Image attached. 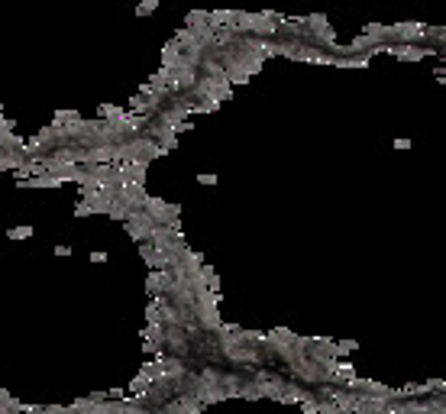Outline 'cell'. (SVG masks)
I'll use <instances>...</instances> for the list:
<instances>
[{"label": "cell", "instance_id": "8992f818", "mask_svg": "<svg viewBox=\"0 0 446 414\" xmlns=\"http://www.w3.org/2000/svg\"><path fill=\"white\" fill-rule=\"evenodd\" d=\"M20 188H62L58 185V178H52V175H36V178H26V181H16Z\"/></svg>", "mask_w": 446, "mask_h": 414}, {"label": "cell", "instance_id": "d6986e66", "mask_svg": "<svg viewBox=\"0 0 446 414\" xmlns=\"http://www.w3.org/2000/svg\"><path fill=\"white\" fill-rule=\"evenodd\" d=\"M394 149H411V139H394Z\"/></svg>", "mask_w": 446, "mask_h": 414}, {"label": "cell", "instance_id": "7c38bea8", "mask_svg": "<svg viewBox=\"0 0 446 414\" xmlns=\"http://www.w3.org/2000/svg\"><path fill=\"white\" fill-rule=\"evenodd\" d=\"M356 340H336V356H346V353H353L356 350Z\"/></svg>", "mask_w": 446, "mask_h": 414}, {"label": "cell", "instance_id": "e0dca14e", "mask_svg": "<svg viewBox=\"0 0 446 414\" xmlns=\"http://www.w3.org/2000/svg\"><path fill=\"white\" fill-rule=\"evenodd\" d=\"M91 262H94V266H100V262H107V252H104V249L91 252Z\"/></svg>", "mask_w": 446, "mask_h": 414}, {"label": "cell", "instance_id": "ac0fdd59", "mask_svg": "<svg viewBox=\"0 0 446 414\" xmlns=\"http://www.w3.org/2000/svg\"><path fill=\"white\" fill-rule=\"evenodd\" d=\"M55 256H71V246H65V243H58V246H55Z\"/></svg>", "mask_w": 446, "mask_h": 414}, {"label": "cell", "instance_id": "5bb4252c", "mask_svg": "<svg viewBox=\"0 0 446 414\" xmlns=\"http://www.w3.org/2000/svg\"><path fill=\"white\" fill-rule=\"evenodd\" d=\"M75 217H91V204H87V201H78V204H75Z\"/></svg>", "mask_w": 446, "mask_h": 414}, {"label": "cell", "instance_id": "9c48e42d", "mask_svg": "<svg viewBox=\"0 0 446 414\" xmlns=\"http://www.w3.org/2000/svg\"><path fill=\"white\" fill-rule=\"evenodd\" d=\"M123 117H126V110L116 107V104H104L100 107V120H123Z\"/></svg>", "mask_w": 446, "mask_h": 414}, {"label": "cell", "instance_id": "5b68a950", "mask_svg": "<svg viewBox=\"0 0 446 414\" xmlns=\"http://www.w3.org/2000/svg\"><path fill=\"white\" fill-rule=\"evenodd\" d=\"M388 55H398V58H427V55H437V49H423V46H388Z\"/></svg>", "mask_w": 446, "mask_h": 414}, {"label": "cell", "instance_id": "ba28073f", "mask_svg": "<svg viewBox=\"0 0 446 414\" xmlns=\"http://www.w3.org/2000/svg\"><path fill=\"white\" fill-rule=\"evenodd\" d=\"M146 291H149V298H162V272H149Z\"/></svg>", "mask_w": 446, "mask_h": 414}, {"label": "cell", "instance_id": "4fadbf2b", "mask_svg": "<svg viewBox=\"0 0 446 414\" xmlns=\"http://www.w3.org/2000/svg\"><path fill=\"white\" fill-rule=\"evenodd\" d=\"M155 7H159L155 0H142V3L136 7V16H149V13H155Z\"/></svg>", "mask_w": 446, "mask_h": 414}, {"label": "cell", "instance_id": "277c9868", "mask_svg": "<svg viewBox=\"0 0 446 414\" xmlns=\"http://www.w3.org/2000/svg\"><path fill=\"white\" fill-rule=\"evenodd\" d=\"M139 256L146 259V266H149V272H165L168 269V259L162 256L159 249H155L152 243H139Z\"/></svg>", "mask_w": 446, "mask_h": 414}, {"label": "cell", "instance_id": "52a82bcc", "mask_svg": "<svg viewBox=\"0 0 446 414\" xmlns=\"http://www.w3.org/2000/svg\"><path fill=\"white\" fill-rule=\"evenodd\" d=\"M78 120H81V113H78V110H55V120H52V123H55V126H68V123H78Z\"/></svg>", "mask_w": 446, "mask_h": 414}, {"label": "cell", "instance_id": "30bf717a", "mask_svg": "<svg viewBox=\"0 0 446 414\" xmlns=\"http://www.w3.org/2000/svg\"><path fill=\"white\" fill-rule=\"evenodd\" d=\"M7 236H10V240H29V236H32V227H29V223H23V227H10Z\"/></svg>", "mask_w": 446, "mask_h": 414}, {"label": "cell", "instance_id": "7a4b0ae2", "mask_svg": "<svg viewBox=\"0 0 446 414\" xmlns=\"http://www.w3.org/2000/svg\"><path fill=\"white\" fill-rule=\"evenodd\" d=\"M165 346H168L171 356H188V350H191V343H188V336L181 327H165Z\"/></svg>", "mask_w": 446, "mask_h": 414}, {"label": "cell", "instance_id": "3957f363", "mask_svg": "<svg viewBox=\"0 0 446 414\" xmlns=\"http://www.w3.org/2000/svg\"><path fill=\"white\" fill-rule=\"evenodd\" d=\"M288 58H294V62H310V65H333V55L320 52V49H310V46H298Z\"/></svg>", "mask_w": 446, "mask_h": 414}, {"label": "cell", "instance_id": "8fae6325", "mask_svg": "<svg viewBox=\"0 0 446 414\" xmlns=\"http://www.w3.org/2000/svg\"><path fill=\"white\" fill-rule=\"evenodd\" d=\"M185 23L188 26H204V23H207V10H191Z\"/></svg>", "mask_w": 446, "mask_h": 414}, {"label": "cell", "instance_id": "6da1fadb", "mask_svg": "<svg viewBox=\"0 0 446 414\" xmlns=\"http://www.w3.org/2000/svg\"><path fill=\"white\" fill-rule=\"evenodd\" d=\"M223 356L230 362H236V366H249V369H262V362H265V356L255 346H236V350H226Z\"/></svg>", "mask_w": 446, "mask_h": 414}, {"label": "cell", "instance_id": "2e32d148", "mask_svg": "<svg viewBox=\"0 0 446 414\" xmlns=\"http://www.w3.org/2000/svg\"><path fill=\"white\" fill-rule=\"evenodd\" d=\"M197 181H200V185H217L220 178H217L214 172H200V175H197Z\"/></svg>", "mask_w": 446, "mask_h": 414}, {"label": "cell", "instance_id": "9a60e30c", "mask_svg": "<svg viewBox=\"0 0 446 414\" xmlns=\"http://www.w3.org/2000/svg\"><path fill=\"white\" fill-rule=\"evenodd\" d=\"M146 321H149V324L159 321V304H155V301H149V307H146Z\"/></svg>", "mask_w": 446, "mask_h": 414}]
</instances>
